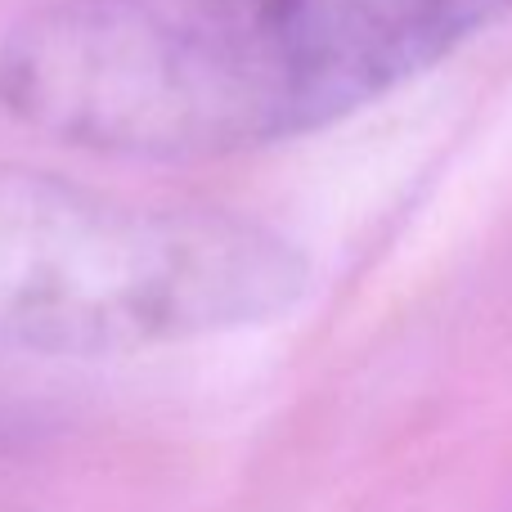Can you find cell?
Returning <instances> with one entry per match:
<instances>
[{
    "label": "cell",
    "mask_w": 512,
    "mask_h": 512,
    "mask_svg": "<svg viewBox=\"0 0 512 512\" xmlns=\"http://www.w3.org/2000/svg\"><path fill=\"white\" fill-rule=\"evenodd\" d=\"M306 256L248 216L0 162V351L131 355L288 315Z\"/></svg>",
    "instance_id": "2"
},
{
    "label": "cell",
    "mask_w": 512,
    "mask_h": 512,
    "mask_svg": "<svg viewBox=\"0 0 512 512\" xmlns=\"http://www.w3.org/2000/svg\"><path fill=\"white\" fill-rule=\"evenodd\" d=\"M0 108L131 162L234 158L328 126L297 0H50L0 36Z\"/></svg>",
    "instance_id": "1"
},
{
    "label": "cell",
    "mask_w": 512,
    "mask_h": 512,
    "mask_svg": "<svg viewBox=\"0 0 512 512\" xmlns=\"http://www.w3.org/2000/svg\"><path fill=\"white\" fill-rule=\"evenodd\" d=\"M297 9L337 122L441 63L512 0H297Z\"/></svg>",
    "instance_id": "3"
}]
</instances>
